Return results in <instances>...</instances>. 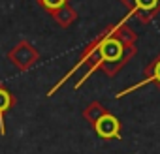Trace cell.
<instances>
[{"label": "cell", "mask_w": 160, "mask_h": 154, "mask_svg": "<svg viewBox=\"0 0 160 154\" xmlns=\"http://www.w3.org/2000/svg\"><path fill=\"white\" fill-rule=\"evenodd\" d=\"M143 73H145V77H143L139 83H136L134 87H130V89H126V90H121V92L117 94V98H121V96H124V94H128V92H132V90H136V89H141V87H145V85H149V83H156V85L160 87V55L151 60V64L145 68Z\"/></svg>", "instance_id": "obj_5"}, {"label": "cell", "mask_w": 160, "mask_h": 154, "mask_svg": "<svg viewBox=\"0 0 160 154\" xmlns=\"http://www.w3.org/2000/svg\"><path fill=\"white\" fill-rule=\"evenodd\" d=\"M12 105H13V96H12V92L4 87V85H0V133H6V122H4V118H6V113L12 109Z\"/></svg>", "instance_id": "obj_6"}, {"label": "cell", "mask_w": 160, "mask_h": 154, "mask_svg": "<svg viewBox=\"0 0 160 154\" xmlns=\"http://www.w3.org/2000/svg\"><path fill=\"white\" fill-rule=\"evenodd\" d=\"M38 4L43 8V10H47V12H57L58 8H62V6H66L68 4V0H38Z\"/></svg>", "instance_id": "obj_9"}, {"label": "cell", "mask_w": 160, "mask_h": 154, "mask_svg": "<svg viewBox=\"0 0 160 154\" xmlns=\"http://www.w3.org/2000/svg\"><path fill=\"white\" fill-rule=\"evenodd\" d=\"M92 126H94L96 133L100 137H104V139H119L121 137V124H119L117 117L111 115V113H108V111Z\"/></svg>", "instance_id": "obj_4"}, {"label": "cell", "mask_w": 160, "mask_h": 154, "mask_svg": "<svg viewBox=\"0 0 160 154\" xmlns=\"http://www.w3.org/2000/svg\"><path fill=\"white\" fill-rule=\"evenodd\" d=\"M128 6L130 15H136L141 21H149L160 12V0H122Z\"/></svg>", "instance_id": "obj_3"}, {"label": "cell", "mask_w": 160, "mask_h": 154, "mask_svg": "<svg viewBox=\"0 0 160 154\" xmlns=\"http://www.w3.org/2000/svg\"><path fill=\"white\" fill-rule=\"evenodd\" d=\"M38 58H40V53H38L28 41H21L17 47H13V49L10 51V60H12L19 70H28Z\"/></svg>", "instance_id": "obj_2"}, {"label": "cell", "mask_w": 160, "mask_h": 154, "mask_svg": "<svg viewBox=\"0 0 160 154\" xmlns=\"http://www.w3.org/2000/svg\"><path fill=\"white\" fill-rule=\"evenodd\" d=\"M134 41H136V34L124 23H121L117 26H111L102 36H98L94 41L89 43V47L83 51V56L79 58L77 64L68 71V75L62 77V79L57 83V87H53V90H49V96L57 89H60L62 83H66L70 77L77 70H81L83 66H87V73L75 83V89L81 87V83L98 68H102L108 75H115L119 71V68H122L132 58V55H134Z\"/></svg>", "instance_id": "obj_1"}, {"label": "cell", "mask_w": 160, "mask_h": 154, "mask_svg": "<svg viewBox=\"0 0 160 154\" xmlns=\"http://www.w3.org/2000/svg\"><path fill=\"white\" fill-rule=\"evenodd\" d=\"M51 15L55 17V21H57L60 26H70V25L77 19V13L73 12V8H72L70 4H66V6L58 8V10H57V12H53Z\"/></svg>", "instance_id": "obj_7"}, {"label": "cell", "mask_w": 160, "mask_h": 154, "mask_svg": "<svg viewBox=\"0 0 160 154\" xmlns=\"http://www.w3.org/2000/svg\"><path fill=\"white\" fill-rule=\"evenodd\" d=\"M106 113V107L100 103V102H92V103H89L87 105V109L83 111V115H85V118L91 122V124H94L102 115Z\"/></svg>", "instance_id": "obj_8"}]
</instances>
